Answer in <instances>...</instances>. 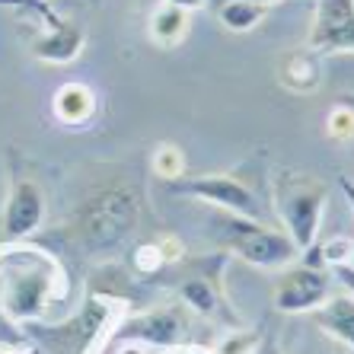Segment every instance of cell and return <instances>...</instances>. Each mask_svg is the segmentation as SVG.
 <instances>
[{
  "label": "cell",
  "mask_w": 354,
  "mask_h": 354,
  "mask_svg": "<svg viewBox=\"0 0 354 354\" xmlns=\"http://www.w3.org/2000/svg\"><path fill=\"white\" fill-rule=\"evenodd\" d=\"M64 294L61 265L41 249L0 252V310L19 326L41 322L55 297Z\"/></svg>",
  "instance_id": "obj_1"
},
{
  "label": "cell",
  "mask_w": 354,
  "mask_h": 354,
  "mask_svg": "<svg viewBox=\"0 0 354 354\" xmlns=\"http://www.w3.org/2000/svg\"><path fill=\"white\" fill-rule=\"evenodd\" d=\"M138 214L140 198L131 185H122V182L102 185L80 201L71 233H74L77 246H83L93 256H102V252H112L131 236L134 227H138Z\"/></svg>",
  "instance_id": "obj_2"
},
{
  "label": "cell",
  "mask_w": 354,
  "mask_h": 354,
  "mask_svg": "<svg viewBox=\"0 0 354 354\" xmlns=\"http://www.w3.org/2000/svg\"><path fill=\"white\" fill-rule=\"evenodd\" d=\"M329 205V185L319 176L297 169V166H281L272 179V207L278 214L281 227L294 239V246L304 256L310 246L319 243V227Z\"/></svg>",
  "instance_id": "obj_3"
},
{
  "label": "cell",
  "mask_w": 354,
  "mask_h": 354,
  "mask_svg": "<svg viewBox=\"0 0 354 354\" xmlns=\"http://www.w3.org/2000/svg\"><path fill=\"white\" fill-rule=\"evenodd\" d=\"M124 319V306L109 297H93L83 310L58 326H39L29 322L26 332L45 354H99L102 345L115 335L118 322Z\"/></svg>",
  "instance_id": "obj_4"
},
{
  "label": "cell",
  "mask_w": 354,
  "mask_h": 354,
  "mask_svg": "<svg viewBox=\"0 0 354 354\" xmlns=\"http://www.w3.org/2000/svg\"><path fill=\"white\" fill-rule=\"evenodd\" d=\"M217 236L233 252L252 268H265V272H284L288 265L300 262V249L294 246V239L284 230L272 227L265 221H249L239 214H217Z\"/></svg>",
  "instance_id": "obj_5"
},
{
  "label": "cell",
  "mask_w": 354,
  "mask_h": 354,
  "mask_svg": "<svg viewBox=\"0 0 354 354\" xmlns=\"http://www.w3.org/2000/svg\"><path fill=\"white\" fill-rule=\"evenodd\" d=\"M166 189L173 192V195L195 198V201L214 205L217 211H227V214H239V217H249V221H262L259 195L233 173H205V176H189L185 173V176H179V179L166 182Z\"/></svg>",
  "instance_id": "obj_6"
},
{
  "label": "cell",
  "mask_w": 354,
  "mask_h": 354,
  "mask_svg": "<svg viewBox=\"0 0 354 354\" xmlns=\"http://www.w3.org/2000/svg\"><path fill=\"white\" fill-rule=\"evenodd\" d=\"M185 332H189V310L182 304H163L138 316H124L115 335L122 342H140L153 351H176L185 345Z\"/></svg>",
  "instance_id": "obj_7"
},
{
  "label": "cell",
  "mask_w": 354,
  "mask_h": 354,
  "mask_svg": "<svg viewBox=\"0 0 354 354\" xmlns=\"http://www.w3.org/2000/svg\"><path fill=\"white\" fill-rule=\"evenodd\" d=\"M329 297H332V281L326 268L294 262L281 272L278 284H274V294H272V304L284 316H300V313L319 310Z\"/></svg>",
  "instance_id": "obj_8"
},
{
  "label": "cell",
  "mask_w": 354,
  "mask_h": 354,
  "mask_svg": "<svg viewBox=\"0 0 354 354\" xmlns=\"http://www.w3.org/2000/svg\"><path fill=\"white\" fill-rule=\"evenodd\" d=\"M306 48L316 55H354V0H316Z\"/></svg>",
  "instance_id": "obj_9"
},
{
  "label": "cell",
  "mask_w": 354,
  "mask_h": 354,
  "mask_svg": "<svg viewBox=\"0 0 354 354\" xmlns=\"http://www.w3.org/2000/svg\"><path fill=\"white\" fill-rule=\"evenodd\" d=\"M45 221V195H41L39 182L17 179L13 192L7 198V211H3V233L7 239H26L32 236Z\"/></svg>",
  "instance_id": "obj_10"
},
{
  "label": "cell",
  "mask_w": 354,
  "mask_h": 354,
  "mask_svg": "<svg viewBox=\"0 0 354 354\" xmlns=\"http://www.w3.org/2000/svg\"><path fill=\"white\" fill-rule=\"evenodd\" d=\"M278 83L297 96H310L322 86V55L313 48L288 51L278 64Z\"/></svg>",
  "instance_id": "obj_11"
},
{
  "label": "cell",
  "mask_w": 354,
  "mask_h": 354,
  "mask_svg": "<svg viewBox=\"0 0 354 354\" xmlns=\"http://www.w3.org/2000/svg\"><path fill=\"white\" fill-rule=\"evenodd\" d=\"M310 319L316 322V329L322 335H329L332 342L354 354V294L342 290V294H332L319 310L310 313Z\"/></svg>",
  "instance_id": "obj_12"
},
{
  "label": "cell",
  "mask_w": 354,
  "mask_h": 354,
  "mask_svg": "<svg viewBox=\"0 0 354 354\" xmlns=\"http://www.w3.org/2000/svg\"><path fill=\"white\" fill-rule=\"evenodd\" d=\"M83 41H86L83 26L71 23V19H61L58 26L41 29V35L32 41V55L39 61H48V64H67V61H74L83 51Z\"/></svg>",
  "instance_id": "obj_13"
},
{
  "label": "cell",
  "mask_w": 354,
  "mask_h": 354,
  "mask_svg": "<svg viewBox=\"0 0 354 354\" xmlns=\"http://www.w3.org/2000/svg\"><path fill=\"white\" fill-rule=\"evenodd\" d=\"M51 112L64 128H80V124H86L96 115V96H93L86 83L67 80L51 96Z\"/></svg>",
  "instance_id": "obj_14"
},
{
  "label": "cell",
  "mask_w": 354,
  "mask_h": 354,
  "mask_svg": "<svg viewBox=\"0 0 354 354\" xmlns=\"http://www.w3.org/2000/svg\"><path fill=\"white\" fill-rule=\"evenodd\" d=\"M179 304L192 313L217 316L223 306V281L211 274H192L179 284Z\"/></svg>",
  "instance_id": "obj_15"
},
{
  "label": "cell",
  "mask_w": 354,
  "mask_h": 354,
  "mask_svg": "<svg viewBox=\"0 0 354 354\" xmlns=\"http://www.w3.org/2000/svg\"><path fill=\"white\" fill-rule=\"evenodd\" d=\"M189 29H192V13L179 7H169V3H160L153 13H150V23H147V35L157 48H176L182 41L189 39Z\"/></svg>",
  "instance_id": "obj_16"
},
{
  "label": "cell",
  "mask_w": 354,
  "mask_h": 354,
  "mask_svg": "<svg viewBox=\"0 0 354 354\" xmlns=\"http://www.w3.org/2000/svg\"><path fill=\"white\" fill-rule=\"evenodd\" d=\"M268 10L272 7L256 3V0H227V3H221L214 13L227 32H252V29L268 17Z\"/></svg>",
  "instance_id": "obj_17"
},
{
  "label": "cell",
  "mask_w": 354,
  "mask_h": 354,
  "mask_svg": "<svg viewBox=\"0 0 354 354\" xmlns=\"http://www.w3.org/2000/svg\"><path fill=\"white\" fill-rule=\"evenodd\" d=\"M150 169H153V176L163 179V182L179 179V176H185V169H189L185 150L176 147V144H169V140H163V144H157L153 153H150Z\"/></svg>",
  "instance_id": "obj_18"
},
{
  "label": "cell",
  "mask_w": 354,
  "mask_h": 354,
  "mask_svg": "<svg viewBox=\"0 0 354 354\" xmlns=\"http://www.w3.org/2000/svg\"><path fill=\"white\" fill-rule=\"evenodd\" d=\"M265 335L259 329H227L221 338H217V345L211 348L214 354H259L262 348Z\"/></svg>",
  "instance_id": "obj_19"
},
{
  "label": "cell",
  "mask_w": 354,
  "mask_h": 354,
  "mask_svg": "<svg viewBox=\"0 0 354 354\" xmlns=\"http://www.w3.org/2000/svg\"><path fill=\"white\" fill-rule=\"evenodd\" d=\"M32 348L35 345L29 338V332L0 310V354H29Z\"/></svg>",
  "instance_id": "obj_20"
},
{
  "label": "cell",
  "mask_w": 354,
  "mask_h": 354,
  "mask_svg": "<svg viewBox=\"0 0 354 354\" xmlns=\"http://www.w3.org/2000/svg\"><path fill=\"white\" fill-rule=\"evenodd\" d=\"M326 138L335 140V144L354 140V106L342 102V106L329 109V115H326Z\"/></svg>",
  "instance_id": "obj_21"
},
{
  "label": "cell",
  "mask_w": 354,
  "mask_h": 354,
  "mask_svg": "<svg viewBox=\"0 0 354 354\" xmlns=\"http://www.w3.org/2000/svg\"><path fill=\"white\" fill-rule=\"evenodd\" d=\"M131 265H134V272L138 274L150 278V274H157L160 268H166V259H163V252H160L157 243H140V246L134 249Z\"/></svg>",
  "instance_id": "obj_22"
},
{
  "label": "cell",
  "mask_w": 354,
  "mask_h": 354,
  "mask_svg": "<svg viewBox=\"0 0 354 354\" xmlns=\"http://www.w3.org/2000/svg\"><path fill=\"white\" fill-rule=\"evenodd\" d=\"M0 3H17V7H23V10H29V13H35L39 19H45V29H51V26H58L61 23V17L55 13V10L45 3V0H0ZM90 3H99V0H90Z\"/></svg>",
  "instance_id": "obj_23"
},
{
  "label": "cell",
  "mask_w": 354,
  "mask_h": 354,
  "mask_svg": "<svg viewBox=\"0 0 354 354\" xmlns=\"http://www.w3.org/2000/svg\"><path fill=\"white\" fill-rule=\"evenodd\" d=\"M157 246H160V252H163L166 265L182 262V259H185V246H182V239H176V236H160Z\"/></svg>",
  "instance_id": "obj_24"
},
{
  "label": "cell",
  "mask_w": 354,
  "mask_h": 354,
  "mask_svg": "<svg viewBox=\"0 0 354 354\" xmlns=\"http://www.w3.org/2000/svg\"><path fill=\"white\" fill-rule=\"evenodd\" d=\"M329 274L348 290V294H354V272L348 268V265H335V268H329Z\"/></svg>",
  "instance_id": "obj_25"
},
{
  "label": "cell",
  "mask_w": 354,
  "mask_h": 354,
  "mask_svg": "<svg viewBox=\"0 0 354 354\" xmlns=\"http://www.w3.org/2000/svg\"><path fill=\"white\" fill-rule=\"evenodd\" d=\"M163 3H169V7H179V10H185V13H195V10L205 7L207 0H163Z\"/></svg>",
  "instance_id": "obj_26"
},
{
  "label": "cell",
  "mask_w": 354,
  "mask_h": 354,
  "mask_svg": "<svg viewBox=\"0 0 354 354\" xmlns=\"http://www.w3.org/2000/svg\"><path fill=\"white\" fill-rule=\"evenodd\" d=\"M153 348H147V345H140V342H122L118 345V351L115 354H150Z\"/></svg>",
  "instance_id": "obj_27"
},
{
  "label": "cell",
  "mask_w": 354,
  "mask_h": 354,
  "mask_svg": "<svg viewBox=\"0 0 354 354\" xmlns=\"http://www.w3.org/2000/svg\"><path fill=\"white\" fill-rule=\"evenodd\" d=\"M338 189L345 192L348 205H351V211H354V182H351V179H345V176H338Z\"/></svg>",
  "instance_id": "obj_28"
},
{
  "label": "cell",
  "mask_w": 354,
  "mask_h": 354,
  "mask_svg": "<svg viewBox=\"0 0 354 354\" xmlns=\"http://www.w3.org/2000/svg\"><path fill=\"white\" fill-rule=\"evenodd\" d=\"M163 354H214L211 348H198V345H182L176 351H163Z\"/></svg>",
  "instance_id": "obj_29"
},
{
  "label": "cell",
  "mask_w": 354,
  "mask_h": 354,
  "mask_svg": "<svg viewBox=\"0 0 354 354\" xmlns=\"http://www.w3.org/2000/svg\"><path fill=\"white\" fill-rule=\"evenodd\" d=\"M259 354H281L278 351V342H274V338H265L262 348H259Z\"/></svg>",
  "instance_id": "obj_30"
},
{
  "label": "cell",
  "mask_w": 354,
  "mask_h": 354,
  "mask_svg": "<svg viewBox=\"0 0 354 354\" xmlns=\"http://www.w3.org/2000/svg\"><path fill=\"white\" fill-rule=\"evenodd\" d=\"M221 3H227V0H207V7H221ZM256 3H265V7H274V3H281V0H256Z\"/></svg>",
  "instance_id": "obj_31"
},
{
  "label": "cell",
  "mask_w": 354,
  "mask_h": 354,
  "mask_svg": "<svg viewBox=\"0 0 354 354\" xmlns=\"http://www.w3.org/2000/svg\"><path fill=\"white\" fill-rule=\"evenodd\" d=\"M348 268H351V272H354V252H351V259H348Z\"/></svg>",
  "instance_id": "obj_32"
},
{
  "label": "cell",
  "mask_w": 354,
  "mask_h": 354,
  "mask_svg": "<svg viewBox=\"0 0 354 354\" xmlns=\"http://www.w3.org/2000/svg\"><path fill=\"white\" fill-rule=\"evenodd\" d=\"M335 354H351V351H345V348H342V351H335Z\"/></svg>",
  "instance_id": "obj_33"
}]
</instances>
